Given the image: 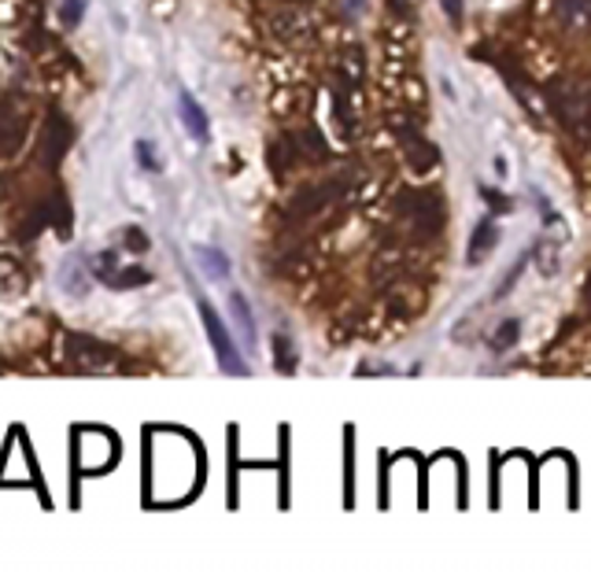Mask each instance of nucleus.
Listing matches in <instances>:
<instances>
[{"instance_id": "0eeeda50", "label": "nucleus", "mask_w": 591, "mask_h": 572, "mask_svg": "<svg viewBox=\"0 0 591 572\" xmlns=\"http://www.w3.org/2000/svg\"><path fill=\"white\" fill-rule=\"evenodd\" d=\"M193 256H196V262H200L204 274H208L211 281H226L230 277V259L222 256L219 248H196Z\"/></svg>"}, {"instance_id": "a211bd4d", "label": "nucleus", "mask_w": 591, "mask_h": 572, "mask_svg": "<svg viewBox=\"0 0 591 572\" xmlns=\"http://www.w3.org/2000/svg\"><path fill=\"white\" fill-rule=\"evenodd\" d=\"M444 12L458 26V23H463V0H444Z\"/></svg>"}, {"instance_id": "f03ea898", "label": "nucleus", "mask_w": 591, "mask_h": 572, "mask_svg": "<svg viewBox=\"0 0 591 572\" xmlns=\"http://www.w3.org/2000/svg\"><path fill=\"white\" fill-rule=\"evenodd\" d=\"M196 307H200L204 329H208V340H211V347H214V355H219L222 373H230V377H248V365H244V359H241L237 344H233L230 329H226V325H222L219 311H214V307H211L204 296H196Z\"/></svg>"}, {"instance_id": "ddd939ff", "label": "nucleus", "mask_w": 591, "mask_h": 572, "mask_svg": "<svg viewBox=\"0 0 591 572\" xmlns=\"http://www.w3.org/2000/svg\"><path fill=\"white\" fill-rule=\"evenodd\" d=\"M529 259H532V251H529V256H521L518 262H514V266H510V274H506V281H503L500 288H495V299H506V293H510V288L518 285V277L525 274V266H529Z\"/></svg>"}, {"instance_id": "39448f33", "label": "nucleus", "mask_w": 591, "mask_h": 572, "mask_svg": "<svg viewBox=\"0 0 591 572\" xmlns=\"http://www.w3.org/2000/svg\"><path fill=\"white\" fill-rule=\"evenodd\" d=\"M495 244H500V226H495V219H481L470 237V251H466V266H481V262L492 256Z\"/></svg>"}, {"instance_id": "dca6fc26", "label": "nucleus", "mask_w": 591, "mask_h": 572, "mask_svg": "<svg viewBox=\"0 0 591 572\" xmlns=\"http://www.w3.org/2000/svg\"><path fill=\"white\" fill-rule=\"evenodd\" d=\"M152 152H156V148L148 145V140H137V163L145 166V171H159V159Z\"/></svg>"}, {"instance_id": "f3484780", "label": "nucleus", "mask_w": 591, "mask_h": 572, "mask_svg": "<svg viewBox=\"0 0 591 572\" xmlns=\"http://www.w3.org/2000/svg\"><path fill=\"white\" fill-rule=\"evenodd\" d=\"M126 251H148V237H145V229H126Z\"/></svg>"}, {"instance_id": "20e7f679", "label": "nucleus", "mask_w": 591, "mask_h": 572, "mask_svg": "<svg viewBox=\"0 0 591 572\" xmlns=\"http://www.w3.org/2000/svg\"><path fill=\"white\" fill-rule=\"evenodd\" d=\"M177 115H182V126L185 134H189L193 140H200V145H208L211 137V122H208V111H204L200 104L193 100V92H177Z\"/></svg>"}, {"instance_id": "1a4fd4ad", "label": "nucleus", "mask_w": 591, "mask_h": 572, "mask_svg": "<svg viewBox=\"0 0 591 572\" xmlns=\"http://www.w3.org/2000/svg\"><path fill=\"white\" fill-rule=\"evenodd\" d=\"M558 15L569 26H588L591 23V0H558Z\"/></svg>"}, {"instance_id": "423d86ee", "label": "nucleus", "mask_w": 591, "mask_h": 572, "mask_svg": "<svg viewBox=\"0 0 591 572\" xmlns=\"http://www.w3.org/2000/svg\"><path fill=\"white\" fill-rule=\"evenodd\" d=\"M230 314H233V322H237V329H241L244 340H248L251 347H256V340H259V333H256V318H251V311H248V299H244L241 293H233V296H230Z\"/></svg>"}, {"instance_id": "2eb2a0df", "label": "nucleus", "mask_w": 591, "mask_h": 572, "mask_svg": "<svg viewBox=\"0 0 591 572\" xmlns=\"http://www.w3.org/2000/svg\"><path fill=\"white\" fill-rule=\"evenodd\" d=\"M481 196H484V200H488V203H492V208H495V214H510V208H514V203H510V200H506V196H503V192H495V189H488V185H481Z\"/></svg>"}, {"instance_id": "9b49d317", "label": "nucleus", "mask_w": 591, "mask_h": 572, "mask_svg": "<svg viewBox=\"0 0 591 572\" xmlns=\"http://www.w3.org/2000/svg\"><path fill=\"white\" fill-rule=\"evenodd\" d=\"M152 281V274L148 270H140V266H126V274H115L108 281L111 288H137V285H148Z\"/></svg>"}, {"instance_id": "6e6552de", "label": "nucleus", "mask_w": 591, "mask_h": 572, "mask_svg": "<svg viewBox=\"0 0 591 572\" xmlns=\"http://www.w3.org/2000/svg\"><path fill=\"white\" fill-rule=\"evenodd\" d=\"M518 340H521V322H518V318H506L500 329L492 333V340H488V344H492L495 355H503V351H510Z\"/></svg>"}, {"instance_id": "aec40b11", "label": "nucleus", "mask_w": 591, "mask_h": 572, "mask_svg": "<svg viewBox=\"0 0 591 572\" xmlns=\"http://www.w3.org/2000/svg\"><path fill=\"white\" fill-rule=\"evenodd\" d=\"M392 4V12H407V0H389Z\"/></svg>"}, {"instance_id": "7ed1b4c3", "label": "nucleus", "mask_w": 591, "mask_h": 572, "mask_svg": "<svg viewBox=\"0 0 591 572\" xmlns=\"http://www.w3.org/2000/svg\"><path fill=\"white\" fill-rule=\"evenodd\" d=\"M67 359H74L82 370H93V373H104V370H115L119 365V355L111 351V347L97 344V340H86V336H71Z\"/></svg>"}, {"instance_id": "9d476101", "label": "nucleus", "mask_w": 591, "mask_h": 572, "mask_svg": "<svg viewBox=\"0 0 591 572\" xmlns=\"http://www.w3.org/2000/svg\"><path fill=\"white\" fill-rule=\"evenodd\" d=\"M60 288L63 293H71V296H82L89 288V281H82V270H78V259H71L67 266H63V274H60Z\"/></svg>"}, {"instance_id": "f257e3e1", "label": "nucleus", "mask_w": 591, "mask_h": 572, "mask_svg": "<svg viewBox=\"0 0 591 572\" xmlns=\"http://www.w3.org/2000/svg\"><path fill=\"white\" fill-rule=\"evenodd\" d=\"M204 458L193 436L177 428H152L145 436V495L156 506H177L200 487Z\"/></svg>"}, {"instance_id": "6ab92c4d", "label": "nucleus", "mask_w": 591, "mask_h": 572, "mask_svg": "<svg viewBox=\"0 0 591 572\" xmlns=\"http://www.w3.org/2000/svg\"><path fill=\"white\" fill-rule=\"evenodd\" d=\"M344 8H348V15H359L366 8V0H344Z\"/></svg>"}, {"instance_id": "4468645a", "label": "nucleus", "mask_w": 591, "mask_h": 572, "mask_svg": "<svg viewBox=\"0 0 591 572\" xmlns=\"http://www.w3.org/2000/svg\"><path fill=\"white\" fill-rule=\"evenodd\" d=\"M82 12H86V0H63V8H60L63 26H78V23H82Z\"/></svg>"}, {"instance_id": "f8f14e48", "label": "nucleus", "mask_w": 591, "mask_h": 572, "mask_svg": "<svg viewBox=\"0 0 591 572\" xmlns=\"http://www.w3.org/2000/svg\"><path fill=\"white\" fill-rule=\"evenodd\" d=\"M274 351H278V370H281V373H293L296 362H293V347H288V336H285V333L274 336Z\"/></svg>"}]
</instances>
